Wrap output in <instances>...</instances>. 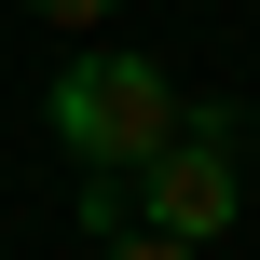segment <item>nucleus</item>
<instances>
[{"label":"nucleus","mask_w":260,"mask_h":260,"mask_svg":"<svg viewBox=\"0 0 260 260\" xmlns=\"http://www.w3.org/2000/svg\"><path fill=\"white\" fill-rule=\"evenodd\" d=\"M96 260H192V247H178V233H151V219H137V233H110V247H96Z\"/></svg>","instance_id":"obj_4"},{"label":"nucleus","mask_w":260,"mask_h":260,"mask_svg":"<svg viewBox=\"0 0 260 260\" xmlns=\"http://www.w3.org/2000/svg\"><path fill=\"white\" fill-rule=\"evenodd\" d=\"M41 123H55V151H69L82 178H137V165L178 137V69H165V55H137V41H96V55H69V69H55Z\"/></svg>","instance_id":"obj_1"},{"label":"nucleus","mask_w":260,"mask_h":260,"mask_svg":"<svg viewBox=\"0 0 260 260\" xmlns=\"http://www.w3.org/2000/svg\"><path fill=\"white\" fill-rule=\"evenodd\" d=\"M69 219L110 247V233H137V178H96V192H69Z\"/></svg>","instance_id":"obj_3"},{"label":"nucleus","mask_w":260,"mask_h":260,"mask_svg":"<svg viewBox=\"0 0 260 260\" xmlns=\"http://www.w3.org/2000/svg\"><path fill=\"white\" fill-rule=\"evenodd\" d=\"M137 219L178 233V247H219L247 219V178H233V110L219 96H178V137L137 165Z\"/></svg>","instance_id":"obj_2"},{"label":"nucleus","mask_w":260,"mask_h":260,"mask_svg":"<svg viewBox=\"0 0 260 260\" xmlns=\"http://www.w3.org/2000/svg\"><path fill=\"white\" fill-rule=\"evenodd\" d=\"M27 14H41V27H69V41H82V27H96V14H110V0H27Z\"/></svg>","instance_id":"obj_5"}]
</instances>
